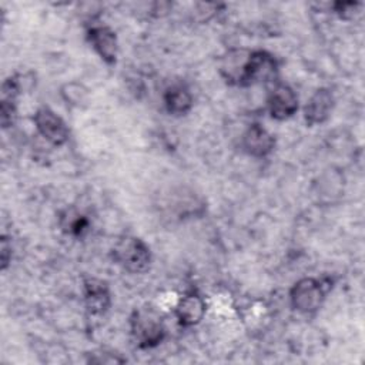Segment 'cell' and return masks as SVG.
Wrapping results in <instances>:
<instances>
[{"label":"cell","mask_w":365,"mask_h":365,"mask_svg":"<svg viewBox=\"0 0 365 365\" xmlns=\"http://www.w3.org/2000/svg\"><path fill=\"white\" fill-rule=\"evenodd\" d=\"M17 118V108H16V101L13 100H3L0 101V120H1V127L7 128L14 124Z\"/></svg>","instance_id":"2e32d148"},{"label":"cell","mask_w":365,"mask_h":365,"mask_svg":"<svg viewBox=\"0 0 365 365\" xmlns=\"http://www.w3.org/2000/svg\"><path fill=\"white\" fill-rule=\"evenodd\" d=\"M33 123L36 125L37 133L50 144L60 147L67 143L70 137V130L66 121L56 114L50 107H40L34 117Z\"/></svg>","instance_id":"5b68a950"},{"label":"cell","mask_w":365,"mask_h":365,"mask_svg":"<svg viewBox=\"0 0 365 365\" xmlns=\"http://www.w3.org/2000/svg\"><path fill=\"white\" fill-rule=\"evenodd\" d=\"M174 315L180 325L194 327L201 322L205 315L207 304L205 299L195 291H188L178 297L174 304Z\"/></svg>","instance_id":"52a82bcc"},{"label":"cell","mask_w":365,"mask_h":365,"mask_svg":"<svg viewBox=\"0 0 365 365\" xmlns=\"http://www.w3.org/2000/svg\"><path fill=\"white\" fill-rule=\"evenodd\" d=\"M325 287L317 278H301L289 291V301L294 309L301 314L317 312L325 299Z\"/></svg>","instance_id":"3957f363"},{"label":"cell","mask_w":365,"mask_h":365,"mask_svg":"<svg viewBox=\"0 0 365 365\" xmlns=\"http://www.w3.org/2000/svg\"><path fill=\"white\" fill-rule=\"evenodd\" d=\"M298 96L285 83H275L267 97V108L272 118L287 120L298 111Z\"/></svg>","instance_id":"8992f818"},{"label":"cell","mask_w":365,"mask_h":365,"mask_svg":"<svg viewBox=\"0 0 365 365\" xmlns=\"http://www.w3.org/2000/svg\"><path fill=\"white\" fill-rule=\"evenodd\" d=\"M88 362L93 364H117V362H124L123 358L117 356V354H90V359Z\"/></svg>","instance_id":"ac0fdd59"},{"label":"cell","mask_w":365,"mask_h":365,"mask_svg":"<svg viewBox=\"0 0 365 365\" xmlns=\"http://www.w3.org/2000/svg\"><path fill=\"white\" fill-rule=\"evenodd\" d=\"M83 298L86 309L91 315L104 314L111 305V294L106 281L100 278H86L83 281Z\"/></svg>","instance_id":"30bf717a"},{"label":"cell","mask_w":365,"mask_h":365,"mask_svg":"<svg viewBox=\"0 0 365 365\" xmlns=\"http://www.w3.org/2000/svg\"><path fill=\"white\" fill-rule=\"evenodd\" d=\"M61 96L64 101L73 107H81L88 101V91L84 86L78 83H70L63 86Z\"/></svg>","instance_id":"9a60e30c"},{"label":"cell","mask_w":365,"mask_h":365,"mask_svg":"<svg viewBox=\"0 0 365 365\" xmlns=\"http://www.w3.org/2000/svg\"><path fill=\"white\" fill-rule=\"evenodd\" d=\"M359 3H352V1H345V3H334V11L341 17V19H349L354 16L356 11V7Z\"/></svg>","instance_id":"e0dca14e"},{"label":"cell","mask_w":365,"mask_h":365,"mask_svg":"<svg viewBox=\"0 0 365 365\" xmlns=\"http://www.w3.org/2000/svg\"><path fill=\"white\" fill-rule=\"evenodd\" d=\"M130 332L138 348H154L165 338V325L154 308H137L130 317Z\"/></svg>","instance_id":"6da1fadb"},{"label":"cell","mask_w":365,"mask_h":365,"mask_svg":"<svg viewBox=\"0 0 365 365\" xmlns=\"http://www.w3.org/2000/svg\"><path fill=\"white\" fill-rule=\"evenodd\" d=\"M111 257L115 264L131 274L145 272L151 262L148 245L134 235L120 237L111 248Z\"/></svg>","instance_id":"7a4b0ae2"},{"label":"cell","mask_w":365,"mask_h":365,"mask_svg":"<svg viewBox=\"0 0 365 365\" xmlns=\"http://www.w3.org/2000/svg\"><path fill=\"white\" fill-rule=\"evenodd\" d=\"M11 259V244L9 242L7 237H1V244H0V261H1V269H6L9 262Z\"/></svg>","instance_id":"d6986e66"},{"label":"cell","mask_w":365,"mask_h":365,"mask_svg":"<svg viewBox=\"0 0 365 365\" xmlns=\"http://www.w3.org/2000/svg\"><path fill=\"white\" fill-rule=\"evenodd\" d=\"M163 103L168 114L185 115L192 108L194 97L185 84L174 83L165 88L163 94Z\"/></svg>","instance_id":"4fadbf2b"},{"label":"cell","mask_w":365,"mask_h":365,"mask_svg":"<svg viewBox=\"0 0 365 365\" xmlns=\"http://www.w3.org/2000/svg\"><path fill=\"white\" fill-rule=\"evenodd\" d=\"M335 98L329 88L321 87L315 90L304 106V118L308 125L325 123L334 110Z\"/></svg>","instance_id":"ba28073f"},{"label":"cell","mask_w":365,"mask_h":365,"mask_svg":"<svg viewBox=\"0 0 365 365\" xmlns=\"http://www.w3.org/2000/svg\"><path fill=\"white\" fill-rule=\"evenodd\" d=\"M242 150L255 158L269 155L275 147L274 135L261 124H251L241 137Z\"/></svg>","instance_id":"9c48e42d"},{"label":"cell","mask_w":365,"mask_h":365,"mask_svg":"<svg viewBox=\"0 0 365 365\" xmlns=\"http://www.w3.org/2000/svg\"><path fill=\"white\" fill-rule=\"evenodd\" d=\"M87 40L94 51L104 60L107 64H114L118 53V43L114 30L108 26H91L87 30Z\"/></svg>","instance_id":"8fae6325"},{"label":"cell","mask_w":365,"mask_h":365,"mask_svg":"<svg viewBox=\"0 0 365 365\" xmlns=\"http://www.w3.org/2000/svg\"><path fill=\"white\" fill-rule=\"evenodd\" d=\"M278 74L277 58L265 50H250L245 66L244 86L272 83Z\"/></svg>","instance_id":"277c9868"},{"label":"cell","mask_w":365,"mask_h":365,"mask_svg":"<svg viewBox=\"0 0 365 365\" xmlns=\"http://www.w3.org/2000/svg\"><path fill=\"white\" fill-rule=\"evenodd\" d=\"M60 227L66 234L73 237H83L90 227V221L77 210L68 208L60 215Z\"/></svg>","instance_id":"5bb4252c"},{"label":"cell","mask_w":365,"mask_h":365,"mask_svg":"<svg viewBox=\"0 0 365 365\" xmlns=\"http://www.w3.org/2000/svg\"><path fill=\"white\" fill-rule=\"evenodd\" d=\"M250 56V50L234 48L224 54L220 63V74L222 78L234 86H244L245 66Z\"/></svg>","instance_id":"7c38bea8"}]
</instances>
